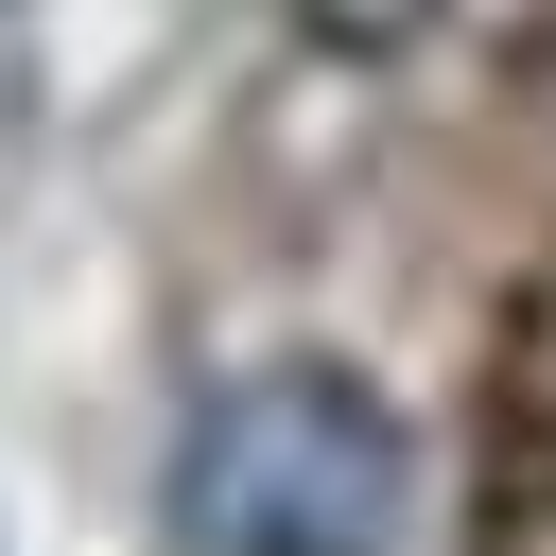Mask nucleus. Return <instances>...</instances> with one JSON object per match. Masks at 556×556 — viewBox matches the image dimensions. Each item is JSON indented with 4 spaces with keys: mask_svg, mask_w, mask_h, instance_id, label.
I'll list each match as a JSON object with an SVG mask.
<instances>
[{
    "mask_svg": "<svg viewBox=\"0 0 556 556\" xmlns=\"http://www.w3.org/2000/svg\"><path fill=\"white\" fill-rule=\"evenodd\" d=\"M174 556H417V434L348 365H226L174 417Z\"/></svg>",
    "mask_w": 556,
    "mask_h": 556,
    "instance_id": "f257e3e1",
    "label": "nucleus"
},
{
    "mask_svg": "<svg viewBox=\"0 0 556 556\" xmlns=\"http://www.w3.org/2000/svg\"><path fill=\"white\" fill-rule=\"evenodd\" d=\"M278 17H295L313 52H417V35L452 17V0H278Z\"/></svg>",
    "mask_w": 556,
    "mask_h": 556,
    "instance_id": "f03ea898",
    "label": "nucleus"
}]
</instances>
